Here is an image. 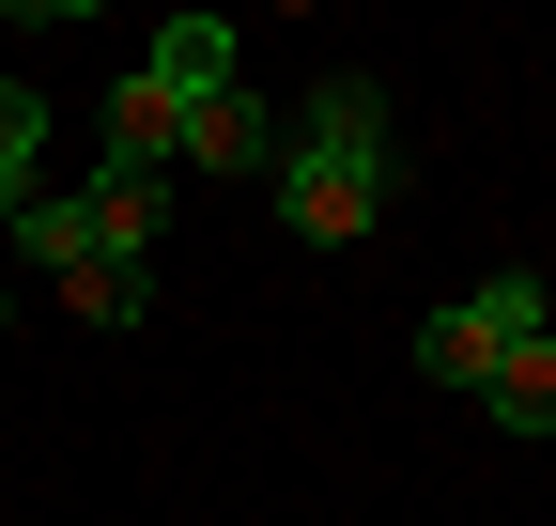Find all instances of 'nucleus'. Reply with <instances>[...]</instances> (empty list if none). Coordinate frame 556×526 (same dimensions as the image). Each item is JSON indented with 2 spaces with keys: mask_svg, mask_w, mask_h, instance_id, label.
<instances>
[{
  "mask_svg": "<svg viewBox=\"0 0 556 526\" xmlns=\"http://www.w3.org/2000/svg\"><path fill=\"white\" fill-rule=\"evenodd\" d=\"M402 202V124H387V93L340 62V78L309 93V124L278 140V233H309V248H356L371 217Z\"/></svg>",
  "mask_w": 556,
  "mask_h": 526,
  "instance_id": "1",
  "label": "nucleus"
},
{
  "mask_svg": "<svg viewBox=\"0 0 556 526\" xmlns=\"http://www.w3.org/2000/svg\"><path fill=\"white\" fill-rule=\"evenodd\" d=\"M541 325H556V310H541V279H526V263H495V279H464V295H448L433 325H417V372L479 403V387H495V372H510V356L541 341Z\"/></svg>",
  "mask_w": 556,
  "mask_h": 526,
  "instance_id": "2",
  "label": "nucleus"
},
{
  "mask_svg": "<svg viewBox=\"0 0 556 526\" xmlns=\"http://www.w3.org/2000/svg\"><path fill=\"white\" fill-rule=\"evenodd\" d=\"M16 248H31L47 279H62V310H93V325H139V310H155V279H124V263L93 248V202H78V186H31Z\"/></svg>",
  "mask_w": 556,
  "mask_h": 526,
  "instance_id": "3",
  "label": "nucleus"
},
{
  "mask_svg": "<svg viewBox=\"0 0 556 526\" xmlns=\"http://www.w3.org/2000/svg\"><path fill=\"white\" fill-rule=\"evenodd\" d=\"M186 171H263V186H278V109H263L248 78H232L217 109H186Z\"/></svg>",
  "mask_w": 556,
  "mask_h": 526,
  "instance_id": "4",
  "label": "nucleus"
},
{
  "mask_svg": "<svg viewBox=\"0 0 556 526\" xmlns=\"http://www.w3.org/2000/svg\"><path fill=\"white\" fill-rule=\"evenodd\" d=\"M78 202H93V248L124 263V279H155V217H170V186H155V171H93Z\"/></svg>",
  "mask_w": 556,
  "mask_h": 526,
  "instance_id": "5",
  "label": "nucleus"
},
{
  "mask_svg": "<svg viewBox=\"0 0 556 526\" xmlns=\"http://www.w3.org/2000/svg\"><path fill=\"white\" fill-rule=\"evenodd\" d=\"M139 78H155L170 109H217V93H232V16H170V32H155V62H139Z\"/></svg>",
  "mask_w": 556,
  "mask_h": 526,
  "instance_id": "6",
  "label": "nucleus"
},
{
  "mask_svg": "<svg viewBox=\"0 0 556 526\" xmlns=\"http://www.w3.org/2000/svg\"><path fill=\"white\" fill-rule=\"evenodd\" d=\"M109 171H155V186L186 171V109H170L155 78H124V93H109Z\"/></svg>",
  "mask_w": 556,
  "mask_h": 526,
  "instance_id": "7",
  "label": "nucleus"
},
{
  "mask_svg": "<svg viewBox=\"0 0 556 526\" xmlns=\"http://www.w3.org/2000/svg\"><path fill=\"white\" fill-rule=\"evenodd\" d=\"M31 171H47V93H31V78H0V233L31 217Z\"/></svg>",
  "mask_w": 556,
  "mask_h": 526,
  "instance_id": "8",
  "label": "nucleus"
},
{
  "mask_svg": "<svg viewBox=\"0 0 556 526\" xmlns=\"http://www.w3.org/2000/svg\"><path fill=\"white\" fill-rule=\"evenodd\" d=\"M479 418H510V434H556V325H541V341H526L495 387H479Z\"/></svg>",
  "mask_w": 556,
  "mask_h": 526,
  "instance_id": "9",
  "label": "nucleus"
}]
</instances>
